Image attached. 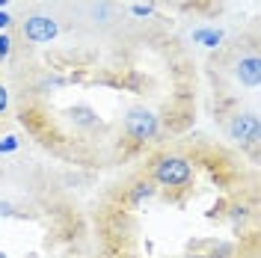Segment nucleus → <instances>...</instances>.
Segmentation results:
<instances>
[{"mask_svg": "<svg viewBox=\"0 0 261 258\" xmlns=\"http://www.w3.org/2000/svg\"><path fill=\"white\" fill-rule=\"evenodd\" d=\"M151 181L161 187H187L193 181V166L187 158L178 154H163L151 163Z\"/></svg>", "mask_w": 261, "mask_h": 258, "instance_id": "f257e3e1", "label": "nucleus"}, {"mask_svg": "<svg viewBox=\"0 0 261 258\" xmlns=\"http://www.w3.org/2000/svg\"><path fill=\"white\" fill-rule=\"evenodd\" d=\"M158 128H161V122H158V116L151 113V110H130L125 116V131H128V137H134L137 143L154 140L158 137Z\"/></svg>", "mask_w": 261, "mask_h": 258, "instance_id": "f03ea898", "label": "nucleus"}, {"mask_svg": "<svg viewBox=\"0 0 261 258\" xmlns=\"http://www.w3.org/2000/svg\"><path fill=\"white\" fill-rule=\"evenodd\" d=\"M21 33H24V39L27 42H36V45H42V42H50V39H57V21L50 15H33L27 18L24 24H21Z\"/></svg>", "mask_w": 261, "mask_h": 258, "instance_id": "7ed1b4c3", "label": "nucleus"}, {"mask_svg": "<svg viewBox=\"0 0 261 258\" xmlns=\"http://www.w3.org/2000/svg\"><path fill=\"white\" fill-rule=\"evenodd\" d=\"M226 131H228L231 140L255 145L258 143V134H261V125H258V119H255L252 113H238V116H231V122H228Z\"/></svg>", "mask_w": 261, "mask_h": 258, "instance_id": "20e7f679", "label": "nucleus"}, {"mask_svg": "<svg viewBox=\"0 0 261 258\" xmlns=\"http://www.w3.org/2000/svg\"><path fill=\"white\" fill-rule=\"evenodd\" d=\"M238 81L244 83V86H258L261 81V60H258V54H246L244 60L238 63Z\"/></svg>", "mask_w": 261, "mask_h": 258, "instance_id": "39448f33", "label": "nucleus"}, {"mask_svg": "<svg viewBox=\"0 0 261 258\" xmlns=\"http://www.w3.org/2000/svg\"><path fill=\"white\" fill-rule=\"evenodd\" d=\"M154 193H158L154 181H137V184L130 187V193H128V202H130V205H143V202L151 199Z\"/></svg>", "mask_w": 261, "mask_h": 258, "instance_id": "423d86ee", "label": "nucleus"}, {"mask_svg": "<svg viewBox=\"0 0 261 258\" xmlns=\"http://www.w3.org/2000/svg\"><path fill=\"white\" fill-rule=\"evenodd\" d=\"M193 39H196V42H202L205 48H217V45H220V39H223V33H220V30H196Z\"/></svg>", "mask_w": 261, "mask_h": 258, "instance_id": "0eeeda50", "label": "nucleus"}, {"mask_svg": "<svg viewBox=\"0 0 261 258\" xmlns=\"http://www.w3.org/2000/svg\"><path fill=\"white\" fill-rule=\"evenodd\" d=\"M208 258H238V246L234 243H214V249H211V255Z\"/></svg>", "mask_w": 261, "mask_h": 258, "instance_id": "6e6552de", "label": "nucleus"}, {"mask_svg": "<svg viewBox=\"0 0 261 258\" xmlns=\"http://www.w3.org/2000/svg\"><path fill=\"white\" fill-rule=\"evenodd\" d=\"M9 54H12V42H9V36L0 33V60H6Z\"/></svg>", "mask_w": 261, "mask_h": 258, "instance_id": "1a4fd4ad", "label": "nucleus"}, {"mask_svg": "<svg viewBox=\"0 0 261 258\" xmlns=\"http://www.w3.org/2000/svg\"><path fill=\"white\" fill-rule=\"evenodd\" d=\"M9 110V92H6V86L0 83V116Z\"/></svg>", "mask_w": 261, "mask_h": 258, "instance_id": "9d476101", "label": "nucleus"}, {"mask_svg": "<svg viewBox=\"0 0 261 258\" xmlns=\"http://www.w3.org/2000/svg\"><path fill=\"white\" fill-rule=\"evenodd\" d=\"M15 148H18V143L12 137H6V143H0V151H15Z\"/></svg>", "mask_w": 261, "mask_h": 258, "instance_id": "9b49d317", "label": "nucleus"}, {"mask_svg": "<svg viewBox=\"0 0 261 258\" xmlns=\"http://www.w3.org/2000/svg\"><path fill=\"white\" fill-rule=\"evenodd\" d=\"M134 15H151V6H143V3H137V6H134Z\"/></svg>", "mask_w": 261, "mask_h": 258, "instance_id": "f8f14e48", "label": "nucleus"}, {"mask_svg": "<svg viewBox=\"0 0 261 258\" xmlns=\"http://www.w3.org/2000/svg\"><path fill=\"white\" fill-rule=\"evenodd\" d=\"M9 24H12V18L6 15V12H0V30H6Z\"/></svg>", "mask_w": 261, "mask_h": 258, "instance_id": "ddd939ff", "label": "nucleus"}, {"mask_svg": "<svg viewBox=\"0 0 261 258\" xmlns=\"http://www.w3.org/2000/svg\"><path fill=\"white\" fill-rule=\"evenodd\" d=\"M6 3H9V0H0V6H6Z\"/></svg>", "mask_w": 261, "mask_h": 258, "instance_id": "4468645a", "label": "nucleus"}, {"mask_svg": "<svg viewBox=\"0 0 261 258\" xmlns=\"http://www.w3.org/2000/svg\"><path fill=\"white\" fill-rule=\"evenodd\" d=\"M187 258H202V255H187Z\"/></svg>", "mask_w": 261, "mask_h": 258, "instance_id": "2eb2a0df", "label": "nucleus"}, {"mask_svg": "<svg viewBox=\"0 0 261 258\" xmlns=\"http://www.w3.org/2000/svg\"><path fill=\"white\" fill-rule=\"evenodd\" d=\"M0 258H6V255H3V252H0Z\"/></svg>", "mask_w": 261, "mask_h": 258, "instance_id": "dca6fc26", "label": "nucleus"}]
</instances>
